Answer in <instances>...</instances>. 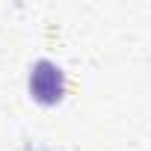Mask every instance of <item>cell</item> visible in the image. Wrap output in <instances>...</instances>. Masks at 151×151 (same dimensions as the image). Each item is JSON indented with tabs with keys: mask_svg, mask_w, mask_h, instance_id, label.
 <instances>
[{
	"mask_svg": "<svg viewBox=\"0 0 151 151\" xmlns=\"http://www.w3.org/2000/svg\"><path fill=\"white\" fill-rule=\"evenodd\" d=\"M65 71L62 65H56L53 59H36L33 68H30V95L33 101L45 104V107H53L65 98Z\"/></svg>",
	"mask_w": 151,
	"mask_h": 151,
	"instance_id": "1",
	"label": "cell"
}]
</instances>
